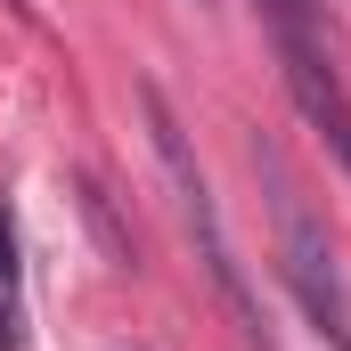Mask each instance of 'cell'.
Instances as JSON below:
<instances>
[{
	"label": "cell",
	"mask_w": 351,
	"mask_h": 351,
	"mask_svg": "<svg viewBox=\"0 0 351 351\" xmlns=\"http://www.w3.org/2000/svg\"><path fill=\"white\" fill-rule=\"evenodd\" d=\"M8 8H16V16H33V8H25V0H8Z\"/></svg>",
	"instance_id": "obj_5"
},
{
	"label": "cell",
	"mask_w": 351,
	"mask_h": 351,
	"mask_svg": "<svg viewBox=\"0 0 351 351\" xmlns=\"http://www.w3.org/2000/svg\"><path fill=\"white\" fill-rule=\"evenodd\" d=\"M0 351H16V237L0 213Z\"/></svg>",
	"instance_id": "obj_4"
},
{
	"label": "cell",
	"mask_w": 351,
	"mask_h": 351,
	"mask_svg": "<svg viewBox=\"0 0 351 351\" xmlns=\"http://www.w3.org/2000/svg\"><path fill=\"white\" fill-rule=\"evenodd\" d=\"M254 164L269 172V196H278V269H286L294 302L319 319V335H327L335 351H351V302H343V278H335L327 237H319V229H311V213H302V188L286 180L278 147H254Z\"/></svg>",
	"instance_id": "obj_3"
},
{
	"label": "cell",
	"mask_w": 351,
	"mask_h": 351,
	"mask_svg": "<svg viewBox=\"0 0 351 351\" xmlns=\"http://www.w3.org/2000/svg\"><path fill=\"white\" fill-rule=\"evenodd\" d=\"M139 106H147V131H156V156H164V172H172V196H180V221H188L196 254H204V269H213L221 302L237 311V327L254 335V351H278V343H269V319H262V302H254L245 269H237V254H229V229H221V204H213V188H204V172H196V156H188V131L172 123L164 90H139Z\"/></svg>",
	"instance_id": "obj_2"
},
{
	"label": "cell",
	"mask_w": 351,
	"mask_h": 351,
	"mask_svg": "<svg viewBox=\"0 0 351 351\" xmlns=\"http://www.w3.org/2000/svg\"><path fill=\"white\" fill-rule=\"evenodd\" d=\"M254 8H262V33L278 49V74L294 90L302 123L327 139V156L351 172V82L335 66V49H327V33H319V8L311 0H254Z\"/></svg>",
	"instance_id": "obj_1"
}]
</instances>
